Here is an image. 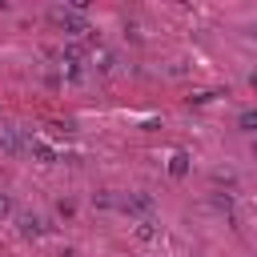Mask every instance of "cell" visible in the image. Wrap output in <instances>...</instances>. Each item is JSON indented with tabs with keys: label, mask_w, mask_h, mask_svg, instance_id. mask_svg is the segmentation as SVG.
<instances>
[{
	"label": "cell",
	"mask_w": 257,
	"mask_h": 257,
	"mask_svg": "<svg viewBox=\"0 0 257 257\" xmlns=\"http://www.w3.org/2000/svg\"><path fill=\"white\" fill-rule=\"evenodd\" d=\"M0 149H4L8 157L20 153V128H16V124H0Z\"/></svg>",
	"instance_id": "cell-1"
},
{
	"label": "cell",
	"mask_w": 257,
	"mask_h": 257,
	"mask_svg": "<svg viewBox=\"0 0 257 257\" xmlns=\"http://www.w3.org/2000/svg\"><path fill=\"white\" fill-rule=\"evenodd\" d=\"M124 209H128V213H153V197H149V193H133V197L124 201Z\"/></svg>",
	"instance_id": "cell-2"
},
{
	"label": "cell",
	"mask_w": 257,
	"mask_h": 257,
	"mask_svg": "<svg viewBox=\"0 0 257 257\" xmlns=\"http://www.w3.org/2000/svg\"><path fill=\"white\" fill-rule=\"evenodd\" d=\"M20 233H24V237H40V233H44L40 217H36V213H20Z\"/></svg>",
	"instance_id": "cell-3"
},
{
	"label": "cell",
	"mask_w": 257,
	"mask_h": 257,
	"mask_svg": "<svg viewBox=\"0 0 257 257\" xmlns=\"http://www.w3.org/2000/svg\"><path fill=\"white\" fill-rule=\"evenodd\" d=\"M133 233H137V237H141V241H153V237H161V225H157V221H153V217H141V221H137V229H133Z\"/></svg>",
	"instance_id": "cell-4"
},
{
	"label": "cell",
	"mask_w": 257,
	"mask_h": 257,
	"mask_svg": "<svg viewBox=\"0 0 257 257\" xmlns=\"http://www.w3.org/2000/svg\"><path fill=\"white\" fill-rule=\"evenodd\" d=\"M112 64H116V56H112L108 48H100V52H92V68H100V72H112Z\"/></svg>",
	"instance_id": "cell-5"
},
{
	"label": "cell",
	"mask_w": 257,
	"mask_h": 257,
	"mask_svg": "<svg viewBox=\"0 0 257 257\" xmlns=\"http://www.w3.org/2000/svg\"><path fill=\"white\" fill-rule=\"evenodd\" d=\"M237 124H241L245 133H257V108H245V112L237 116Z\"/></svg>",
	"instance_id": "cell-6"
},
{
	"label": "cell",
	"mask_w": 257,
	"mask_h": 257,
	"mask_svg": "<svg viewBox=\"0 0 257 257\" xmlns=\"http://www.w3.org/2000/svg\"><path fill=\"white\" fill-rule=\"evenodd\" d=\"M185 161H189V157H185V153H177V157H173V165H169V169H173V177H181V173H185V169H189V165H185Z\"/></svg>",
	"instance_id": "cell-7"
},
{
	"label": "cell",
	"mask_w": 257,
	"mask_h": 257,
	"mask_svg": "<svg viewBox=\"0 0 257 257\" xmlns=\"http://www.w3.org/2000/svg\"><path fill=\"white\" fill-rule=\"evenodd\" d=\"M8 213H12V197H8V193H0V217H8Z\"/></svg>",
	"instance_id": "cell-8"
},
{
	"label": "cell",
	"mask_w": 257,
	"mask_h": 257,
	"mask_svg": "<svg viewBox=\"0 0 257 257\" xmlns=\"http://www.w3.org/2000/svg\"><path fill=\"white\" fill-rule=\"evenodd\" d=\"M56 213H60V217H72L76 209H72V201H60V205H56Z\"/></svg>",
	"instance_id": "cell-9"
},
{
	"label": "cell",
	"mask_w": 257,
	"mask_h": 257,
	"mask_svg": "<svg viewBox=\"0 0 257 257\" xmlns=\"http://www.w3.org/2000/svg\"><path fill=\"white\" fill-rule=\"evenodd\" d=\"M249 84H253V88H257V72H253V76H249Z\"/></svg>",
	"instance_id": "cell-10"
},
{
	"label": "cell",
	"mask_w": 257,
	"mask_h": 257,
	"mask_svg": "<svg viewBox=\"0 0 257 257\" xmlns=\"http://www.w3.org/2000/svg\"><path fill=\"white\" fill-rule=\"evenodd\" d=\"M253 36H257V24H253Z\"/></svg>",
	"instance_id": "cell-11"
}]
</instances>
